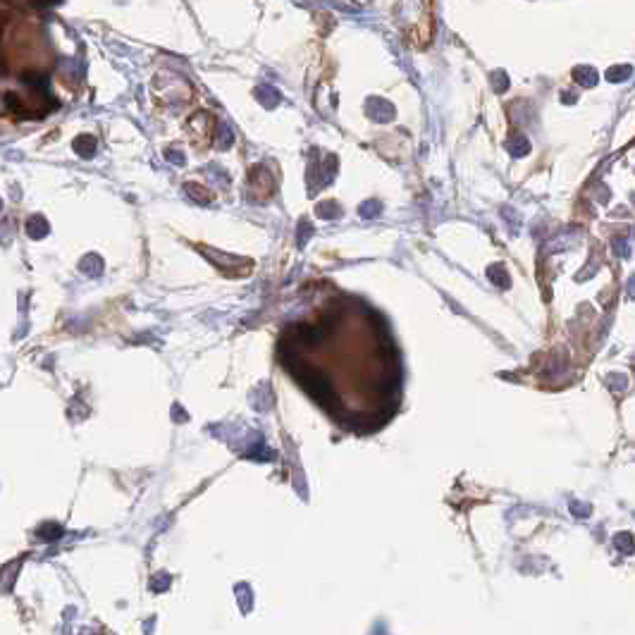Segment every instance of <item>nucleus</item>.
<instances>
[{
	"mask_svg": "<svg viewBox=\"0 0 635 635\" xmlns=\"http://www.w3.org/2000/svg\"><path fill=\"white\" fill-rule=\"evenodd\" d=\"M280 364L337 428L382 430L401 409V354L382 316L361 301H337L290 325Z\"/></svg>",
	"mask_w": 635,
	"mask_h": 635,
	"instance_id": "obj_1",
	"label": "nucleus"
}]
</instances>
